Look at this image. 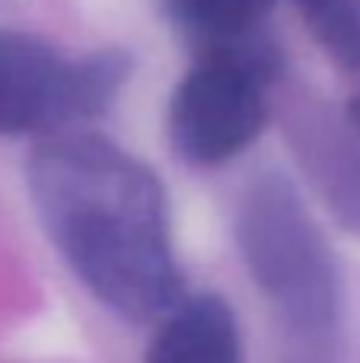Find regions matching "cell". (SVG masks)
<instances>
[{
  "label": "cell",
  "mask_w": 360,
  "mask_h": 363,
  "mask_svg": "<svg viewBox=\"0 0 360 363\" xmlns=\"http://www.w3.org/2000/svg\"><path fill=\"white\" fill-rule=\"evenodd\" d=\"M26 176L48 239L102 306L131 322L176 306L182 274L169 207L144 160L99 134H51Z\"/></svg>",
  "instance_id": "1"
},
{
  "label": "cell",
  "mask_w": 360,
  "mask_h": 363,
  "mask_svg": "<svg viewBox=\"0 0 360 363\" xmlns=\"http://www.w3.org/2000/svg\"><path fill=\"white\" fill-rule=\"evenodd\" d=\"M236 242L252 281L291 328L325 338L342 319V274L322 230L284 172L249 182L236 211Z\"/></svg>",
  "instance_id": "2"
},
{
  "label": "cell",
  "mask_w": 360,
  "mask_h": 363,
  "mask_svg": "<svg viewBox=\"0 0 360 363\" xmlns=\"http://www.w3.org/2000/svg\"><path fill=\"white\" fill-rule=\"evenodd\" d=\"M278 51L265 35L201 51L169 99V140L182 160L217 166L240 157L268 121Z\"/></svg>",
  "instance_id": "3"
},
{
  "label": "cell",
  "mask_w": 360,
  "mask_h": 363,
  "mask_svg": "<svg viewBox=\"0 0 360 363\" xmlns=\"http://www.w3.org/2000/svg\"><path fill=\"white\" fill-rule=\"evenodd\" d=\"M121 51L64 55L42 38L0 29V134L51 138L102 115L128 80Z\"/></svg>",
  "instance_id": "4"
},
{
  "label": "cell",
  "mask_w": 360,
  "mask_h": 363,
  "mask_svg": "<svg viewBox=\"0 0 360 363\" xmlns=\"http://www.w3.org/2000/svg\"><path fill=\"white\" fill-rule=\"evenodd\" d=\"M144 363H242L236 315L217 294L176 303L157 328Z\"/></svg>",
  "instance_id": "5"
},
{
  "label": "cell",
  "mask_w": 360,
  "mask_h": 363,
  "mask_svg": "<svg viewBox=\"0 0 360 363\" xmlns=\"http://www.w3.org/2000/svg\"><path fill=\"white\" fill-rule=\"evenodd\" d=\"M293 147L325 207L344 230L360 233V131L348 115L344 125L293 128Z\"/></svg>",
  "instance_id": "6"
},
{
  "label": "cell",
  "mask_w": 360,
  "mask_h": 363,
  "mask_svg": "<svg viewBox=\"0 0 360 363\" xmlns=\"http://www.w3.org/2000/svg\"><path fill=\"white\" fill-rule=\"evenodd\" d=\"M274 0H166L172 19L201 51L261 35Z\"/></svg>",
  "instance_id": "7"
},
{
  "label": "cell",
  "mask_w": 360,
  "mask_h": 363,
  "mask_svg": "<svg viewBox=\"0 0 360 363\" xmlns=\"http://www.w3.org/2000/svg\"><path fill=\"white\" fill-rule=\"evenodd\" d=\"M319 48L344 70H360V0H291Z\"/></svg>",
  "instance_id": "8"
},
{
  "label": "cell",
  "mask_w": 360,
  "mask_h": 363,
  "mask_svg": "<svg viewBox=\"0 0 360 363\" xmlns=\"http://www.w3.org/2000/svg\"><path fill=\"white\" fill-rule=\"evenodd\" d=\"M348 121H351V125H354L357 131H360V93L348 102Z\"/></svg>",
  "instance_id": "9"
}]
</instances>
